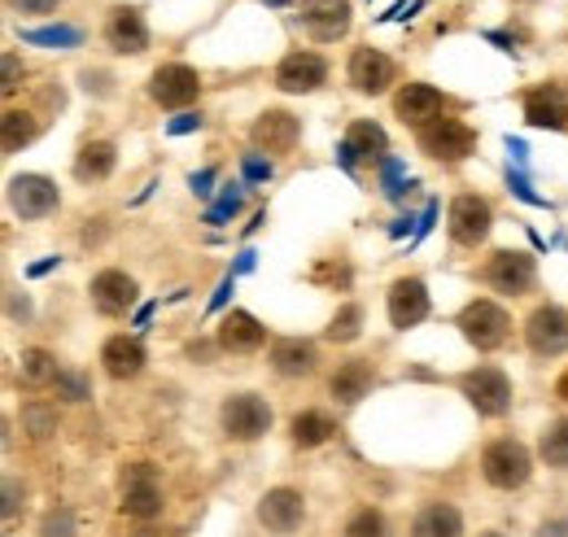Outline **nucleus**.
Wrapping results in <instances>:
<instances>
[{
    "label": "nucleus",
    "mask_w": 568,
    "mask_h": 537,
    "mask_svg": "<svg viewBox=\"0 0 568 537\" xmlns=\"http://www.w3.org/2000/svg\"><path fill=\"white\" fill-rule=\"evenodd\" d=\"M58 202H62L58 197V184L44 180V175H18V180H9V205L22 219H44V214L58 210Z\"/></svg>",
    "instance_id": "obj_12"
},
{
    "label": "nucleus",
    "mask_w": 568,
    "mask_h": 537,
    "mask_svg": "<svg viewBox=\"0 0 568 537\" xmlns=\"http://www.w3.org/2000/svg\"><path fill=\"white\" fill-rule=\"evenodd\" d=\"M538 537H568V520H551V525H542Z\"/></svg>",
    "instance_id": "obj_51"
},
{
    "label": "nucleus",
    "mask_w": 568,
    "mask_h": 537,
    "mask_svg": "<svg viewBox=\"0 0 568 537\" xmlns=\"http://www.w3.org/2000/svg\"><path fill=\"white\" fill-rule=\"evenodd\" d=\"M62 372H58V363H53V354L49 349H27L22 354V381L27 385H53Z\"/></svg>",
    "instance_id": "obj_32"
},
{
    "label": "nucleus",
    "mask_w": 568,
    "mask_h": 537,
    "mask_svg": "<svg viewBox=\"0 0 568 537\" xmlns=\"http://www.w3.org/2000/svg\"><path fill=\"white\" fill-rule=\"evenodd\" d=\"M254 144L263 149V153H288L293 144H297V135H302V128H297V119L293 114H284V110H267L258 123H254Z\"/></svg>",
    "instance_id": "obj_22"
},
{
    "label": "nucleus",
    "mask_w": 568,
    "mask_h": 537,
    "mask_svg": "<svg viewBox=\"0 0 568 537\" xmlns=\"http://www.w3.org/2000/svg\"><path fill=\"white\" fill-rule=\"evenodd\" d=\"M363 333V306H355V302H346L337 315H333V324H328V341H355V336Z\"/></svg>",
    "instance_id": "obj_34"
},
{
    "label": "nucleus",
    "mask_w": 568,
    "mask_h": 537,
    "mask_svg": "<svg viewBox=\"0 0 568 537\" xmlns=\"http://www.w3.org/2000/svg\"><path fill=\"white\" fill-rule=\"evenodd\" d=\"M442 92L437 88H428V83H407L398 97H394V114L403 119V123H412L416 132L433 123V119H442Z\"/></svg>",
    "instance_id": "obj_16"
},
{
    "label": "nucleus",
    "mask_w": 568,
    "mask_h": 537,
    "mask_svg": "<svg viewBox=\"0 0 568 537\" xmlns=\"http://www.w3.org/2000/svg\"><path fill=\"white\" fill-rule=\"evenodd\" d=\"M490 223H495V214L477 193H464L450 202V236L459 245H481L490 236Z\"/></svg>",
    "instance_id": "obj_13"
},
{
    "label": "nucleus",
    "mask_w": 568,
    "mask_h": 537,
    "mask_svg": "<svg viewBox=\"0 0 568 537\" xmlns=\"http://www.w3.org/2000/svg\"><path fill=\"white\" fill-rule=\"evenodd\" d=\"M433 223H437V202L425 205V214H420V223H416V236H412V245H420L428 232H433Z\"/></svg>",
    "instance_id": "obj_44"
},
{
    "label": "nucleus",
    "mask_w": 568,
    "mask_h": 537,
    "mask_svg": "<svg viewBox=\"0 0 568 537\" xmlns=\"http://www.w3.org/2000/svg\"><path fill=\"white\" fill-rule=\"evenodd\" d=\"M328 79V67L320 53H288L276 70V88L281 92H315Z\"/></svg>",
    "instance_id": "obj_18"
},
{
    "label": "nucleus",
    "mask_w": 568,
    "mask_h": 537,
    "mask_svg": "<svg viewBox=\"0 0 568 537\" xmlns=\"http://www.w3.org/2000/svg\"><path fill=\"white\" fill-rule=\"evenodd\" d=\"M351 83H355L358 92L376 97V92H385L394 83V62L385 53H376V49H355V58H351Z\"/></svg>",
    "instance_id": "obj_21"
},
{
    "label": "nucleus",
    "mask_w": 568,
    "mask_h": 537,
    "mask_svg": "<svg viewBox=\"0 0 568 537\" xmlns=\"http://www.w3.org/2000/svg\"><path fill=\"white\" fill-rule=\"evenodd\" d=\"M538 450H542V459H547L551 468H568V419H556V424L542 428Z\"/></svg>",
    "instance_id": "obj_31"
},
{
    "label": "nucleus",
    "mask_w": 568,
    "mask_h": 537,
    "mask_svg": "<svg viewBox=\"0 0 568 537\" xmlns=\"http://www.w3.org/2000/svg\"><path fill=\"white\" fill-rule=\"evenodd\" d=\"M346 537H385V520H381V511L363 507L355 520L346 525Z\"/></svg>",
    "instance_id": "obj_37"
},
{
    "label": "nucleus",
    "mask_w": 568,
    "mask_h": 537,
    "mask_svg": "<svg viewBox=\"0 0 568 537\" xmlns=\"http://www.w3.org/2000/svg\"><path fill=\"white\" fill-rule=\"evenodd\" d=\"M254 267H258V254H254V250H241V259H236L232 275H250Z\"/></svg>",
    "instance_id": "obj_50"
},
{
    "label": "nucleus",
    "mask_w": 568,
    "mask_h": 537,
    "mask_svg": "<svg viewBox=\"0 0 568 537\" xmlns=\"http://www.w3.org/2000/svg\"><path fill=\"white\" fill-rule=\"evenodd\" d=\"M105 40H110V49L114 53H144L149 49V27H144L141 9H132V4H119L114 13H110V27H105Z\"/></svg>",
    "instance_id": "obj_17"
},
{
    "label": "nucleus",
    "mask_w": 568,
    "mask_h": 537,
    "mask_svg": "<svg viewBox=\"0 0 568 537\" xmlns=\"http://www.w3.org/2000/svg\"><path fill=\"white\" fill-rule=\"evenodd\" d=\"M245 205V197H241V184H223V197L206 210V223H227L236 210Z\"/></svg>",
    "instance_id": "obj_36"
},
{
    "label": "nucleus",
    "mask_w": 568,
    "mask_h": 537,
    "mask_svg": "<svg viewBox=\"0 0 568 537\" xmlns=\"http://www.w3.org/2000/svg\"><path fill=\"white\" fill-rule=\"evenodd\" d=\"M428 315V288L425 280H416V275H407V280H398L394 288H389V324L394 328H416L420 320Z\"/></svg>",
    "instance_id": "obj_15"
},
{
    "label": "nucleus",
    "mask_w": 568,
    "mask_h": 537,
    "mask_svg": "<svg viewBox=\"0 0 568 537\" xmlns=\"http://www.w3.org/2000/svg\"><path fill=\"white\" fill-rule=\"evenodd\" d=\"M525 341H529V349H534L538 358H556V354H565L568 349V311L565 306H556V302L538 306V311L529 315V324H525Z\"/></svg>",
    "instance_id": "obj_4"
},
{
    "label": "nucleus",
    "mask_w": 568,
    "mask_h": 537,
    "mask_svg": "<svg viewBox=\"0 0 568 537\" xmlns=\"http://www.w3.org/2000/svg\"><path fill=\"white\" fill-rule=\"evenodd\" d=\"M40 537H74V516L67 511V507H62V511H49Z\"/></svg>",
    "instance_id": "obj_39"
},
{
    "label": "nucleus",
    "mask_w": 568,
    "mask_h": 537,
    "mask_svg": "<svg viewBox=\"0 0 568 537\" xmlns=\"http://www.w3.org/2000/svg\"><path fill=\"white\" fill-rule=\"evenodd\" d=\"M459 385H464V398L477 406L481 415H507L511 411V381L498 367H477Z\"/></svg>",
    "instance_id": "obj_8"
},
{
    "label": "nucleus",
    "mask_w": 568,
    "mask_h": 537,
    "mask_svg": "<svg viewBox=\"0 0 568 537\" xmlns=\"http://www.w3.org/2000/svg\"><path fill=\"white\" fill-rule=\"evenodd\" d=\"M232 288H236V275H223V280H219V288H214V297H211V311H223V306H227Z\"/></svg>",
    "instance_id": "obj_46"
},
{
    "label": "nucleus",
    "mask_w": 568,
    "mask_h": 537,
    "mask_svg": "<svg viewBox=\"0 0 568 537\" xmlns=\"http://www.w3.org/2000/svg\"><path fill=\"white\" fill-rule=\"evenodd\" d=\"M534 259L529 254H520V250H498L495 259L486 263L481 271V280L495 288V293H511V297H520V293H529L534 288Z\"/></svg>",
    "instance_id": "obj_7"
},
{
    "label": "nucleus",
    "mask_w": 568,
    "mask_h": 537,
    "mask_svg": "<svg viewBox=\"0 0 568 537\" xmlns=\"http://www.w3.org/2000/svg\"><path fill=\"white\" fill-rule=\"evenodd\" d=\"M412 223H416V219H398V223H389V236H407Z\"/></svg>",
    "instance_id": "obj_52"
},
{
    "label": "nucleus",
    "mask_w": 568,
    "mask_h": 537,
    "mask_svg": "<svg viewBox=\"0 0 568 537\" xmlns=\"http://www.w3.org/2000/svg\"><path fill=\"white\" fill-rule=\"evenodd\" d=\"M22 13H53L58 9V0H13Z\"/></svg>",
    "instance_id": "obj_49"
},
{
    "label": "nucleus",
    "mask_w": 568,
    "mask_h": 537,
    "mask_svg": "<svg viewBox=\"0 0 568 537\" xmlns=\"http://www.w3.org/2000/svg\"><path fill=\"white\" fill-rule=\"evenodd\" d=\"M389 158V135H385V128H376V123H355L351 132H346V140L337 144V162H342V171H351L355 175L358 162H385Z\"/></svg>",
    "instance_id": "obj_11"
},
{
    "label": "nucleus",
    "mask_w": 568,
    "mask_h": 537,
    "mask_svg": "<svg viewBox=\"0 0 568 537\" xmlns=\"http://www.w3.org/2000/svg\"><path fill=\"white\" fill-rule=\"evenodd\" d=\"M83 40V31L79 27H31V31H22V44H44V49H74Z\"/></svg>",
    "instance_id": "obj_30"
},
{
    "label": "nucleus",
    "mask_w": 568,
    "mask_h": 537,
    "mask_svg": "<svg viewBox=\"0 0 568 537\" xmlns=\"http://www.w3.org/2000/svg\"><path fill=\"white\" fill-rule=\"evenodd\" d=\"M101 363H105V372H110L114 381H132V376H141V367H144L141 336H110L105 349H101Z\"/></svg>",
    "instance_id": "obj_23"
},
{
    "label": "nucleus",
    "mask_w": 568,
    "mask_h": 537,
    "mask_svg": "<svg viewBox=\"0 0 568 537\" xmlns=\"http://www.w3.org/2000/svg\"><path fill=\"white\" fill-rule=\"evenodd\" d=\"M302 27L320 44L342 40L351 31V0H302Z\"/></svg>",
    "instance_id": "obj_10"
},
{
    "label": "nucleus",
    "mask_w": 568,
    "mask_h": 537,
    "mask_svg": "<svg viewBox=\"0 0 568 537\" xmlns=\"http://www.w3.org/2000/svg\"><path fill=\"white\" fill-rule=\"evenodd\" d=\"M381 180H385V197H389V202H403V197L412 193V184L403 180V162H398V158H385V162H381Z\"/></svg>",
    "instance_id": "obj_35"
},
{
    "label": "nucleus",
    "mask_w": 568,
    "mask_h": 537,
    "mask_svg": "<svg viewBox=\"0 0 568 537\" xmlns=\"http://www.w3.org/2000/svg\"><path fill=\"white\" fill-rule=\"evenodd\" d=\"M507 153H511V162L525 171V162H529V149H525V140H516V135H507Z\"/></svg>",
    "instance_id": "obj_48"
},
{
    "label": "nucleus",
    "mask_w": 568,
    "mask_h": 537,
    "mask_svg": "<svg viewBox=\"0 0 568 537\" xmlns=\"http://www.w3.org/2000/svg\"><path fill=\"white\" fill-rule=\"evenodd\" d=\"M223 428L236 442H254V437H263L272 428V406L263 398H254V394H236V398L223 403Z\"/></svg>",
    "instance_id": "obj_9"
},
{
    "label": "nucleus",
    "mask_w": 568,
    "mask_h": 537,
    "mask_svg": "<svg viewBox=\"0 0 568 537\" xmlns=\"http://www.w3.org/2000/svg\"><path fill=\"white\" fill-rule=\"evenodd\" d=\"M53 385H58V394H67L71 403H79V398H88V385H83L79 376H67V372H62V376H58Z\"/></svg>",
    "instance_id": "obj_42"
},
{
    "label": "nucleus",
    "mask_w": 568,
    "mask_h": 537,
    "mask_svg": "<svg viewBox=\"0 0 568 537\" xmlns=\"http://www.w3.org/2000/svg\"><path fill=\"white\" fill-rule=\"evenodd\" d=\"M481 537H503V534H481Z\"/></svg>",
    "instance_id": "obj_55"
},
{
    "label": "nucleus",
    "mask_w": 568,
    "mask_h": 537,
    "mask_svg": "<svg viewBox=\"0 0 568 537\" xmlns=\"http://www.w3.org/2000/svg\"><path fill=\"white\" fill-rule=\"evenodd\" d=\"M337 428H333V419L324 415V411H302V415H293V442L297 446H320V442H328Z\"/></svg>",
    "instance_id": "obj_29"
},
{
    "label": "nucleus",
    "mask_w": 568,
    "mask_h": 537,
    "mask_svg": "<svg viewBox=\"0 0 568 537\" xmlns=\"http://www.w3.org/2000/svg\"><path fill=\"white\" fill-rule=\"evenodd\" d=\"M507 189L520 197L525 205H538V210H547V197H538L534 189H529V175L520 171V166H507Z\"/></svg>",
    "instance_id": "obj_38"
},
{
    "label": "nucleus",
    "mask_w": 568,
    "mask_h": 537,
    "mask_svg": "<svg viewBox=\"0 0 568 537\" xmlns=\"http://www.w3.org/2000/svg\"><path fill=\"white\" fill-rule=\"evenodd\" d=\"M214 175H219V171H214V166H206V171H197V175H193V180H189V184H193V193H197V197H211V184H214Z\"/></svg>",
    "instance_id": "obj_47"
},
{
    "label": "nucleus",
    "mask_w": 568,
    "mask_h": 537,
    "mask_svg": "<svg viewBox=\"0 0 568 537\" xmlns=\"http://www.w3.org/2000/svg\"><path fill=\"white\" fill-rule=\"evenodd\" d=\"M31 140H36V119L18 114V110H4V153H18Z\"/></svg>",
    "instance_id": "obj_33"
},
{
    "label": "nucleus",
    "mask_w": 568,
    "mask_h": 537,
    "mask_svg": "<svg viewBox=\"0 0 568 537\" xmlns=\"http://www.w3.org/2000/svg\"><path fill=\"white\" fill-rule=\"evenodd\" d=\"M556 394H560V398H565V403H568V372H565V376H560V385H556Z\"/></svg>",
    "instance_id": "obj_54"
},
{
    "label": "nucleus",
    "mask_w": 568,
    "mask_h": 537,
    "mask_svg": "<svg viewBox=\"0 0 568 537\" xmlns=\"http://www.w3.org/2000/svg\"><path fill=\"white\" fill-rule=\"evenodd\" d=\"M132 302H136V280H132V275H123V271H101V275L92 280V306H97L101 315H123Z\"/></svg>",
    "instance_id": "obj_20"
},
{
    "label": "nucleus",
    "mask_w": 568,
    "mask_h": 537,
    "mask_svg": "<svg viewBox=\"0 0 568 537\" xmlns=\"http://www.w3.org/2000/svg\"><path fill=\"white\" fill-rule=\"evenodd\" d=\"M4 97H13L18 92V53H4Z\"/></svg>",
    "instance_id": "obj_45"
},
{
    "label": "nucleus",
    "mask_w": 568,
    "mask_h": 537,
    "mask_svg": "<svg viewBox=\"0 0 568 537\" xmlns=\"http://www.w3.org/2000/svg\"><path fill=\"white\" fill-rule=\"evenodd\" d=\"M197 92H202L197 70L180 67V62H175V67H158L153 79H149V97H153L162 110H184V105L197 101Z\"/></svg>",
    "instance_id": "obj_6"
},
{
    "label": "nucleus",
    "mask_w": 568,
    "mask_h": 537,
    "mask_svg": "<svg viewBox=\"0 0 568 537\" xmlns=\"http://www.w3.org/2000/svg\"><path fill=\"white\" fill-rule=\"evenodd\" d=\"M197 128H202V114H193V110H184V114H175V119L166 123L171 135H189V132H197Z\"/></svg>",
    "instance_id": "obj_41"
},
{
    "label": "nucleus",
    "mask_w": 568,
    "mask_h": 537,
    "mask_svg": "<svg viewBox=\"0 0 568 537\" xmlns=\"http://www.w3.org/2000/svg\"><path fill=\"white\" fill-rule=\"evenodd\" d=\"M420 149H425L428 158H437V162H464L477 149V132L468 123L442 114V119H433V123L420 128Z\"/></svg>",
    "instance_id": "obj_1"
},
{
    "label": "nucleus",
    "mask_w": 568,
    "mask_h": 537,
    "mask_svg": "<svg viewBox=\"0 0 568 537\" xmlns=\"http://www.w3.org/2000/svg\"><path fill=\"white\" fill-rule=\"evenodd\" d=\"M459 328H464V336L477 349H498L507 341V333H511V320H507V311L495 306V302H468L464 315H459Z\"/></svg>",
    "instance_id": "obj_5"
},
{
    "label": "nucleus",
    "mask_w": 568,
    "mask_h": 537,
    "mask_svg": "<svg viewBox=\"0 0 568 537\" xmlns=\"http://www.w3.org/2000/svg\"><path fill=\"white\" fill-rule=\"evenodd\" d=\"M481 472H486V480L495 485V489H520L525 480H529V450L520 446V442H511V437H503L495 446H486V455H481Z\"/></svg>",
    "instance_id": "obj_3"
},
{
    "label": "nucleus",
    "mask_w": 568,
    "mask_h": 537,
    "mask_svg": "<svg viewBox=\"0 0 568 537\" xmlns=\"http://www.w3.org/2000/svg\"><path fill=\"white\" fill-rule=\"evenodd\" d=\"M525 119L534 128H547V132H565L568 128V97L560 83H542L534 92H525Z\"/></svg>",
    "instance_id": "obj_14"
},
{
    "label": "nucleus",
    "mask_w": 568,
    "mask_h": 537,
    "mask_svg": "<svg viewBox=\"0 0 568 537\" xmlns=\"http://www.w3.org/2000/svg\"><path fill=\"white\" fill-rule=\"evenodd\" d=\"M367 389H372V367L358 363V358L346 363V367L333 376V398H337V403H358Z\"/></svg>",
    "instance_id": "obj_28"
},
{
    "label": "nucleus",
    "mask_w": 568,
    "mask_h": 537,
    "mask_svg": "<svg viewBox=\"0 0 568 537\" xmlns=\"http://www.w3.org/2000/svg\"><path fill=\"white\" fill-rule=\"evenodd\" d=\"M27 424H31V437H49L53 433V415L40 411V406H27Z\"/></svg>",
    "instance_id": "obj_40"
},
{
    "label": "nucleus",
    "mask_w": 568,
    "mask_h": 537,
    "mask_svg": "<svg viewBox=\"0 0 568 537\" xmlns=\"http://www.w3.org/2000/svg\"><path fill=\"white\" fill-rule=\"evenodd\" d=\"M272 4H281V0H272Z\"/></svg>",
    "instance_id": "obj_56"
},
{
    "label": "nucleus",
    "mask_w": 568,
    "mask_h": 537,
    "mask_svg": "<svg viewBox=\"0 0 568 537\" xmlns=\"http://www.w3.org/2000/svg\"><path fill=\"white\" fill-rule=\"evenodd\" d=\"M272 363L281 376H306L315 367V345L311 341H276Z\"/></svg>",
    "instance_id": "obj_27"
},
{
    "label": "nucleus",
    "mask_w": 568,
    "mask_h": 537,
    "mask_svg": "<svg viewBox=\"0 0 568 537\" xmlns=\"http://www.w3.org/2000/svg\"><path fill=\"white\" fill-rule=\"evenodd\" d=\"M58 263H62V259H44V263H36V267L27 271V275H49V271L58 267Z\"/></svg>",
    "instance_id": "obj_53"
},
{
    "label": "nucleus",
    "mask_w": 568,
    "mask_h": 537,
    "mask_svg": "<svg viewBox=\"0 0 568 537\" xmlns=\"http://www.w3.org/2000/svg\"><path fill=\"white\" fill-rule=\"evenodd\" d=\"M241 171H245V180H272V162L267 158H245Z\"/></svg>",
    "instance_id": "obj_43"
},
{
    "label": "nucleus",
    "mask_w": 568,
    "mask_h": 537,
    "mask_svg": "<svg viewBox=\"0 0 568 537\" xmlns=\"http://www.w3.org/2000/svg\"><path fill=\"white\" fill-rule=\"evenodd\" d=\"M119 494H123V511L136 520H153L162 511V485H158V468L149 464H128L119 476Z\"/></svg>",
    "instance_id": "obj_2"
},
{
    "label": "nucleus",
    "mask_w": 568,
    "mask_h": 537,
    "mask_svg": "<svg viewBox=\"0 0 568 537\" xmlns=\"http://www.w3.org/2000/svg\"><path fill=\"white\" fill-rule=\"evenodd\" d=\"M302 516H306V503H302L297 489H272V494H263V503H258V520H263L272 534H293V529L302 525Z\"/></svg>",
    "instance_id": "obj_19"
},
{
    "label": "nucleus",
    "mask_w": 568,
    "mask_h": 537,
    "mask_svg": "<svg viewBox=\"0 0 568 537\" xmlns=\"http://www.w3.org/2000/svg\"><path fill=\"white\" fill-rule=\"evenodd\" d=\"M412 537H464V520L450 503H428L412 525Z\"/></svg>",
    "instance_id": "obj_25"
},
{
    "label": "nucleus",
    "mask_w": 568,
    "mask_h": 537,
    "mask_svg": "<svg viewBox=\"0 0 568 537\" xmlns=\"http://www.w3.org/2000/svg\"><path fill=\"white\" fill-rule=\"evenodd\" d=\"M110 171H114V144H110V140H92V144L79 149V158H74V175H79L83 184L105 180Z\"/></svg>",
    "instance_id": "obj_26"
},
{
    "label": "nucleus",
    "mask_w": 568,
    "mask_h": 537,
    "mask_svg": "<svg viewBox=\"0 0 568 537\" xmlns=\"http://www.w3.org/2000/svg\"><path fill=\"white\" fill-rule=\"evenodd\" d=\"M263 341H267V333H263V324H258L250 311H232V315L219 324V345L232 349V354H250V349H258Z\"/></svg>",
    "instance_id": "obj_24"
}]
</instances>
